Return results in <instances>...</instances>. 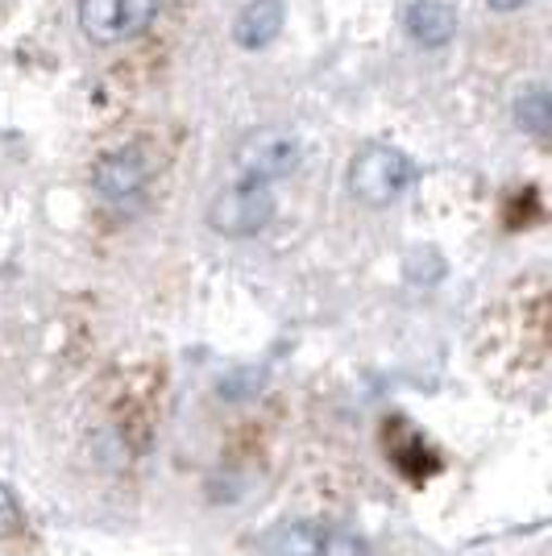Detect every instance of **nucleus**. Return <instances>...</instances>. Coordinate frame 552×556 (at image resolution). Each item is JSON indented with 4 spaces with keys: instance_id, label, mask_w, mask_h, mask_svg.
<instances>
[{
    "instance_id": "f257e3e1",
    "label": "nucleus",
    "mask_w": 552,
    "mask_h": 556,
    "mask_svg": "<svg viewBox=\"0 0 552 556\" xmlns=\"http://www.w3.org/2000/svg\"><path fill=\"white\" fill-rule=\"evenodd\" d=\"M415 184V166L403 150L394 146H382V141H369L353 154L349 163V191L369 204V208H382V204H394L399 195H407Z\"/></svg>"
},
{
    "instance_id": "f03ea898",
    "label": "nucleus",
    "mask_w": 552,
    "mask_h": 556,
    "mask_svg": "<svg viewBox=\"0 0 552 556\" xmlns=\"http://www.w3.org/2000/svg\"><path fill=\"white\" fill-rule=\"evenodd\" d=\"M303 159V146L296 134L287 129H253L237 141L233 150V166H237V179L246 184H275V179H287Z\"/></svg>"
},
{
    "instance_id": "7ed1b4c3",
    "label": "nucleus",
    "mask_w": 552,
    "mask_h": 556,
    "mask_svg": "<svg viewBox=\"0 0 552 556\" xmlns=\"http://www.w3.org/2000/svg\"><path fill=\"white\" fill-rule=\"evenodd\" d=\"M275 216V195L266 184H246L237 179L233 187L216 191V200L208 204V225L221 237H253L271 225Z\"/></svg>"
},
{
    "instance_id": "20e7f679",
    "label": "nucleus",
    "mask_w": 552,
    "mask_h": 556,
    "mask_svg": "<svg viewBox=\"0 0 552 556\" xmlns=\"http://www.w3.org/2000/svg\"><path fill=\"white\" fill-rule=\"evenodd\" d=\"M159 9L162 0H79V29L100 47H116L138 38Z\"/></svg>"
},
{
    "instance_id": "39448f33",
    "label": "nucleus",
    "mask_w": 552,
    "mask_h": 556,
    "mask_svg": "<svg viewBox=\"0 0 552 556\" xmlns=\"http://www.w3.org/2000/svg\"><path fill=\"white\" fill-rule=\"evenodd\" d=\"M262 556H366V544L357 535L300 519V523H283L266 535Z\"/></svg>"
},
{
    "instance_id": "423d86ee",
    "label": "nucleus",
    "mask_w": 552,
    "mask_h": 556,
    "mask_svg": "<svg viewBox=\"0 0 552 556\" xmlns=\"http://www.w3.org/2000/svg\"><path fill=\"white\" fill-rule=\"evenodd\" d=\"M150 179V166L141 159L138 150H113L96 163L92 184L104 200H134L141 187Z\"/></svg>"
},
{
    "instance_id": "0eeeda50",
    "label": "nucleus",
    "mask_w": 552,
    "mask_h": 556,
    "mask_svg": "<svg viewBox=\"0 0 552 556\" xmlns=\"http://www.w3.org/2000/svg\"><path fill=\"white\" fill-rule=\"evenodd\" d=\"M283 22H287L283 0H250V4L237 13V22H233V42L241 50L271 47L278 34H283Z\"/></svg>"
},
{
    "instance_id": "6e6552de",
    "label": "nucleus",
    "mask_w": 552,
    "mask_h": 556,
    "mask_svg": "<svg viewBox=\"0 0 552 556\" xmlns=\"http://www.w3.org/2000/svg\"><path fill=\"white\" fill-rule=\"evenodd\" d=\"M407 34L419 47H444L457 34V9L444 0H415L407 9Z\"/></svg>"
},
{
    "instance_id": "1a4fd4ad",
    "label": "nucleus",
    "mask_w": 552,
    "mask_h": 556,
    "mask_svg": "<svg viewBox=\"0 0 552 556\" xmlns=\"http://www.w3.org/2000/svg\"><path fill=\"white\" fill-rule=\"evenodd\" d=\"M515 116H519V125L536 134V138H549V92L544 88H531V92L519 96V104H515Z\"/></svg>"
},
{
    "instance_id": "9d476101",
    "label": "nucleus",
    "mask_w": 552,
    "mask_h": 556,
    "mask_svg": "<svg viewBox=\"0 0 552 556\" xmlns=\"http://www.w3.org/2000/svg\"><path fill=\"white\" fill-rule=\"evenodd\" d=\"M17 528H22V507H17L13 490L0 482V540H4V535H13Z\"/></svg>"
},
{
    "instance_id": "9b49d317",
    "label": "nucleus",
    "mask_w": 552,
    "mask_h": 556,
    "mask_svg": "<svg viewBox=\"0 0 552 556\" xmlns=\"http://www.w3.org/2000/svg\"><path fill=\"white\" fill-rule=\"evenodd\" d=\"M490 9H499V13H511V9H519V4H528V0H486Z\"/></svg>"
}]
</instances>
